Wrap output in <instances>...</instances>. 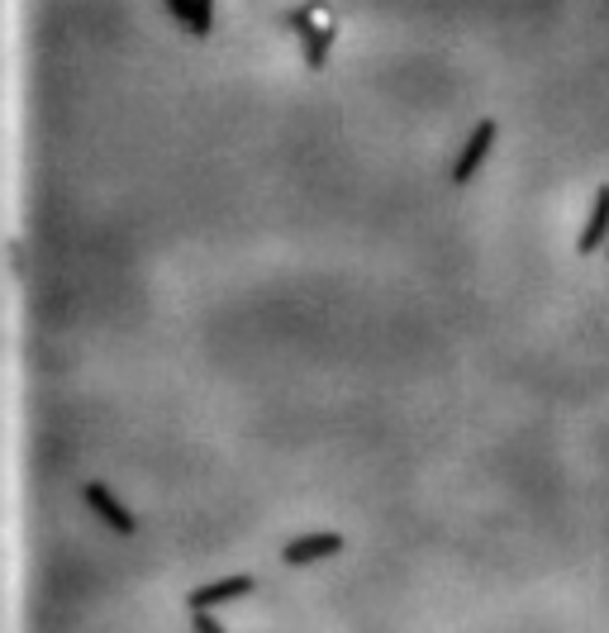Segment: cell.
I'll use <instances>...</instances> for the list:
<instances>
[{
    "label": "cell",
    "instance_id": "obj_1",
    "mask_svg": "<svg viewBox=\"0 0 609 633\" xmlns=\"http://www.w3.org/2000/svg\"><path fill=\"white\" fill-rule=\"evenodd\" d=\"M5 348L439 633H609V0H10Z\"/></svg>",
    "mask_w": 609,
    "mask_h": 633
},
{
    "label": "cell",
    "instance_id": "obj_2",
    "mask_svg": "<svg viewBox=\"0 0 609 633\" xmlns=\"http://www.w3.org/2000/svg\"><path fill=\"white\" fill-rule=\"evenodd\" d=\"M186 624H191V633H229L214 614H186Z\"/></svg>",
    "mask_w": 609,
    "mask_h": 633
}]
</instances>
